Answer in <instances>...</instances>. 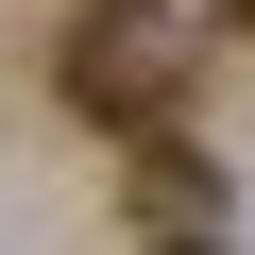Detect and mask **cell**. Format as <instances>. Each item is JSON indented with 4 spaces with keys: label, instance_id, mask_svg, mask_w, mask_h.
Listing matches in <instances>:
<instances>
[{
    "label": "cell",
    "instance_id": "1",
    "mask_svg": "<svg viewBox=\"0 0 255 255\" xmlns=\"http://www.w3.org/2000/svg\"><path fill=\"white\" fill-rule=\"evenodd\" d=\"M51 102L102 119V136H187V34L153 17V0H85V17L51 34Z\"/></svg>",
    "mask_w": 255,
    "mask_h": 255
},
{
    "label": "cell",
    "instance_id": "2",
    "mask_svg": "<svg viewBox=\"0 0 255 255\" xmlns=\"http://www.w3.org/2000/svg\"><path fill=\"white\" fill-rule=\"evenodd\" d=\"M136 221H153V238H204V221H221V170H204L187 136H136Z\"/></svg>",
    "mask_w": 255,
    "mask_h": 255
},
{
    "label": "cell",
    "instance_id": "3",
    "mask_svg": "<svg viewBox=\"0 0 255 255\" xmlns=\"http://www.w3.org/2000/svg\"><path fill=\"white\" fill-rule=\"evenodd\" d=\"M204 17H221V34H255V0H204Z\"/></svg>",
    "mask_w": 255,
    "mask_h": 255
},
{
    "label": "cell",
    "instance_id": "4",
    "mask_svg": "<svg viewBox=\"0 0 255 255\" xmlns=\"http://www.w3.org/2000/svg\"><path fill=\"white\" fill-rule=\"evenodd\" d=\"M153 255H204V238H153Z\"/></svg>",
    "mask_w": 255,
    "mask_h": 255
}]
</instances>
